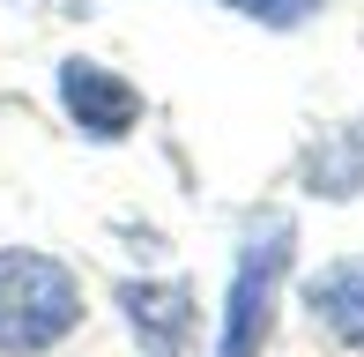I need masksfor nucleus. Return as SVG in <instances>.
<instances>
[{"label":"nucleus","mask_w":364,"mask_h":357,"mask_svg":"<svg viewBox=\"0 0 364 357\" xmlns=\"http://www.w3.org/2000/svg\"><path fill=\"white\" fill-rule=\"evenodd\" d=\"M82 275L45 246H0V357H53L82 328Z\"/></svg>","instance_id":"nucleus-1"},{"label":"nucleus","mask_w":364,"mask_h":357,"mask_svg":"<svg viewBox=\"0 0 364 357\" xmlns=\"http://www.w3.org/2000/svg\"><path fill=\"white\" fill-rule=\"evenodd\" d=\"M290 268H297V223H290V208H253L245 231H238V261H230L216 357H260V350H268Z\"/></svg>","instance_id":"nucleus-2"},{"label":"nucleus","mask_w":364,"mask_h":357,"mask_svg":"<svg viewBox=\"0 0 364 357\" xmlns=\"http://www.w3.org/2000/svg\"><path fill=\"white\" fill-rule=\"evenodd\" d=\"M112 305L141 357H201V298L186 275H119Z\"/></svg>","instance_id":"nucleus-3"},{"label":"nucleus","mask_w":364,"mask_h":357,"mask_svg":"<svg viewBox=\"0 0 364 357\" xmlns=\"http://www.w3.org/2000/svg\"><path fill=\"white\" fill-rule=\"evenodd\" d=\"M53 90H60V112H68V127L82 142H127L141 127V90L127 82L119 68H105V60H90V53H68L53 68Z\"/></svg>","instance_id":"nucleus-4"},{"label":"nucleus","mask_w":364,"mask_h":357,"mask_svg":"<svg viewBox=\"0 0 364 357\" xmlns=\"http://www.w3.org/2000/svg\"><path fill=\"white\" fill-rule=\"evenodd\" d=\"M305 320L335 350L364 357V253H342V261H327V268L305 275Z\"/></svg>","instance_id":"nucleus-5"},{"label":"nucleus","mask_w":364,"mask_h":357,"mask_svg":"<svg viewBox=\"0 0 364 357\" xmlns=\"http://www.w3.org/2000/svg\"><path fill=\"white\" fill-rule=\"evenodd\" d=\"M297 178H305V193H320V201L364 193V112L357 119H335L327 134H312L305 156H297Z\"/></svg>","instance_id":"nucleus-6"},{"label":"nucleus","mask_w":364,"mask_h":357,"mask_svg":"<svg viewBox=\"0 0 364 357\" xmlns=\"http://www.w3.org/2000/svg\"><path fill=\"white\" fill-rule=\"evenodd\" d=\"M230 15H253V23H268V30H297V23H312L320 15V0H223Z\"/></svg>","instance_id":"nucleus-7"},{"label":"nucleus","mask_w":364,"mask_h":357,"mask_svg":"<svg viewBox=\"0 0 364 357\" xmlns=\"http://www.w3.org/2000/svg\"><path fill=\"white\" fill-rule=\"evenodd\" d=\"M53 15H90V0H45Z\"/></svg>","instance_id":"nucleus-8"}]
</instances>
